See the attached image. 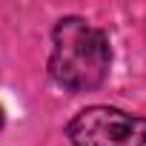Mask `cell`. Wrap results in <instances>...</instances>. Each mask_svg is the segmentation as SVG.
Here are the masks:
<instances>
[{"label": "cell", "instance_id": "cell-1", "mask_svg": "<svg viewBox=\"0 0 146 146\" xmlns=\"http://www.w3.org/2000/svg\"><path fill=\"white\" fill-rule=\"evenodd\" d=\"M112 63L109 37L83 17H60L52 32L49 75L66 92H92L98 89Z\"/></svg>", "mask_w": 146, "mask_h": 146}, {"label": "cell", "instance_id": "cell-2", "mask_svg": "<svg viewBox=\"0 0 146 146\" xmlns=\"http://www.w3.org/2000/svg\"><path fill=\"white\" fill-rule=\"evenodd\" d=\"M72 146H146V117L115 106H86L66 123Z\"/></svg>", "mask_w": 146, "mask_h": 146}, {"label": "cell", "instance_id": "cell-3", "mask_svg": "<svg viewBox=\"0 0 146 146\" xmlns=\"http://www.w3.org/2000/svg\"><path fill=\"white\" fill-rule=\"evenodd\" d=\"M3 120H6V117H3V109H0V129H3Z\"/></svg>", "mask_w": 146, "mask_h": 146}]
</instances>
